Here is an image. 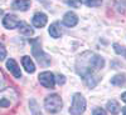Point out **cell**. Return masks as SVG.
<instances>
[{
	"label": "cell",
	"instance_id": "1",
	"mask_svg": "<svg viewBox=\"0 0 126 115\" xmlns=\"http://www.w3.org/2000/svg\"><path fill=\"white\" fill-rule=\"evenodd\" d=\"M105 66V60L101 55L93 51H85L76 60V71L85 80L87 86L93 88L98 84L97 73Z\"/></svg>",
	"mask_w": 126,
	"mask_h": 115
},
{
	"label": "cell",
	"instance_id": "2",
	"mask_svg": "<svg viewBox=\"0 0 126 115\" xmlns=\"http://www.w3.org/2000/svg\"><path fill=\"white\" fill-rule=\"evenodd\" d=\"M19 100L18 93L13 88H6L0 91V108H13Z\"/></svg>",
	"mask_w": 126,
	"mask_h": 115
},
{
	"label": "cell",
	"instance_id": "3",
	"mask_svg": "<svg viewBox=\"0 0 126 115\" xmlns=\"http://www.w3.org/2000/svg\"><path fill=\"white\" fill-rule=\"evenodd\" d=\"M32 44V53H33V56L37 59V61L42 66H48L50 64V58L48 54H46L43 49H42V44L39 39H33L30 41Z\"/></svg>",
	"mask_w": 126,
	"mask_h": 115
},
{
	"label": "cell",
	"instance_id": "4",
	"mask_svg": "<svg viewBox=\"0 0 126 115\" xmlns=\"http://www.w3.org/2000/svg\"><path fill=\"white\" fill-rule=\"evenodd\" d=\"M62 99L58 94H50L44 99V108L50 114H57L62 110Z\"/></svg>",
	"mask_w": 126,
	"mask_h": 115
},
{
	"label": "cell",
	"instance_id": "5",
	"mask_svg": "<svg viewBox=\"0 0 126 115\" xmlns=\"http://www.w3.org/2000/svg\"><path fill=\"white\" fill-rule=\"evenodd\" d=\"M86 110V99L81 93H76L72 98V105L69 108L71 115H82Z\"/></svg>",
	"mask_w": 126,
	"mask_h": 115
},
{
	"label": "cell",
	"instance_id": "6",
	"mask_svg": "<svg viewBox=\"0 0 126 115\" xmlns=\"http://www.w3.org/2000/svg\"><path fill=\"white\" fill-rule=\"evenodd\" d=\"M39 83L47 89H53L56 85V76L50 71H43L39 74Z\"/></svg>",
	"mask_w": 126,
	"mask_h": 115
},
{
	"label": "cell",
	"instance_id": "7",
	"mask_svg": "<svg viewBox=\"0 0 126 115\" xmlns=\"http://www.w3.org/2000/svg\"><path fill=\"white\" fill-rule=\"evenodd\" d=\"M3 24L6 29H15L19 26L20 24V20L18 19L16 15H13V14H8L5 15V18L3 19Z\"/></svg>",
	"mask_w": 126,
	"mask_h": 115
},
{
	"label": "cell",
	"instance_id": "8",
	"mask_svg": "<svg viewBox=\"0 0 126 115\" xmlns=\"http://www.w3.org/2000/svg\"><path fill=\"white\" fill-rule=\"evenodd\" d=\"M62 23H63V25H64V26L73 28V26H76L77 23H78V16L73 11H67L64 14V16H63Z\"/></svg>",
	"mask_w": 126,
	"mask_h": 115
},
{
	"label": "cell",
	"instance_id": "9",
	"mask_svg": "<svg viewBox=\"0 0 126 115\" xmlns=\"http://www.w3.org/2000/svg\"><path fill=\"white\" fill-rule=\"evenodd\" d=\"M6 68L14 75V78H16V79L22 78V71H20V68H19V65L16 64V61L14 59H8L6 60Z\"/></svg>",
	"mask_w": 126,
	"mask_h": 115
},
{
	"label": "cell",
	"instance_id": "10",
	"mask_svg": "<svg viewBox=\"0 0 126 115\" xmlns=\"http://www.w3.org/2000/svg\"><path fill=\"white\" fill-rule=\"evenodd\" d=\"M33 25L35 26V28H43V26H46V24H47V21H48V18H47V15L44 14V13H37V14H34V16H33Z\"/></svg>",
	"mask_w": 126,
	"mask_h": 115
},
{
	"label": "cell",
	"instance_id": "11",
	"mask_svg": "<svg viewBox=\"0 0 126 115\" xmlns=\"http://www.w3.org/2000/svg\"><path fill=\"white\" fill-rule=\"evenodd\" d=\"M12 8L14 10H20V11H25L30 8V0H15L12 4Z\"/></svg>",
	"mask_w": 126,
	"mask_h": 115
},
{
	"label": "cell",
	"instance_id": "12",
	"mask_svg": "<svg viewBox=\"0 0 126 115\" xmlns=\"http://www.w3.org/2000/svg\"><path fill=\"white\" fill-rule=\"evenodd\" d=\"M48 33H49V35L52 36V38H54V39H58V38H61V35H62V29H61V25H59V23H53L50 26H49V29H48Z\"/></svg>",
	"mask_w": 126,
	"mask_h": 115
},
{
	"label": "cell",
	"instance_id": "13",
	"mask_svg": "<svg viewBox=\"0 0 126 115\" xmlns=\"http://www.w3.org/2000/svg\"><path fill=\"white\" fill-rule=\"evenodd\" d=\"M22 64H23V68L25 69L27 73H29V74H32V73H34L35 71V66H34V63L33 60H32L29 56H23L22 59Z\"/></svg>",
	"mask_w": 126,
	"mask_h": 115
},
{
	"label": "cell",
	"instance_id": "14",
	"mask_svg": "<svg viewBox=\"0 0 126 115\" xmlns=\"http://www.w3.org/2000/svg\"><path fill=\"white\" fill-rule=\"evenodd\" d=\"M106 108H107V110H109L111 114H113V115L119 114V113H120V110H121L120 104H119L116 100H109V101H107Z\"/></svg>",
	"mask_w": 126,
	"mask_h": 115
},
{
	"label": "cell",
	"instance_id": "15",
	"mask_svg": "<svg viewBox=\"0 0 126 115\" xmlns=\"http://www.w3.org/2000/svg\"><path fill=\"white\" fill-rule=\"evenodd\" d=\"M19 31H20V34H23V35H25V36H32L34 34V30L32 29L27 23H23V21H20V24H19Z\"/></svg>",
	"mask_w": 126,
	"mask_h": 115
},
{
	"label": "cell",
	"instance_id": "16",
	"mask_svg": "<svg viewBox=\"0 0 126 115\" xmlns=\"http://www.w3.org/2000/svg\"><path fill=\"white\" fill-rule=\"evenodd\" d=\"M125 83H126V75L125 74H117L111 79V84L116 85V86H120V85L125 84Z\"/></svg>",
	"mask_w": 126,
	"mask_h": 115
},
{
	"label": "cell",
	"instance_id": "17",
	"mask_svg": "<svg viewBox=\"0 0 126 115\" xmlns=\"http://www.w3.org/2000/svg\"><path fill=\"white\" fill-rule=\"evenodd\" d=\"M79 1L90 8H97V6H101L102 4V0H79Z\"/></svg>",
	"mask_w": 126,
	"mask_h": 115
},
{
	"label": "cell",
	"instance_id": "18",
	"mask_svg": "<svg viewBox=\"0 0 126 115\" xmlns=\"http://www.w3.org/2000/svg\"><path fill=\"white\" fill-rule=\"evenodd\" d=\"M113 50L116 51V54H119V55L126 58V48H125V46H122V45H120V44H117V43H115V44H113Z\"/></svg>",
	"mask_w": 126,
	"mask_h": 115
},
{
	"label": "cell",
	"instance_id": "19",
	"mask_svg": "<svg viewBox=\"0 0 126 115\" xmlns=\"http://www.w3.org/2000/svg\"><path fill=\"white\" fill-rule=\"evenodd\" d=\"M64 3L67 5H69L71 8H79L81 6V1H79V0H64Z\"/></svg>",
	"mask_w": 126,
	"mask_h": 115
},
{
	"label": "cell",
	"instance_id": "20",
	"mask_svg": "<svg viewBox=\"0 0 126 115\" xmlns=\"http://www.w3.org/2000/svg\"><path fill=\"white\" fill-rule=\"evenodd\" d=\"M6 58V49L4 48V45L0 43V61L4 60Z\"/></svg>",
	"mask_w": 126,
	"mask_h": 115
},
{
	"label": "cell",
	"instance_id": "21",
	"mask_svg": "<svg viewBox=\"0 0 126 115\" xmlns=\"http://www.w3.org/2000/svg\"><path fill=\"white\" fill-rule=\"evenodd\" d=\"M56 81L58 83L59 85H63L66 83V78H64V75H62V74H58L57 76H56Z\"/></svg>",
	"mask_w": 126,
	"mask_h": 115
},
{
	"label": "cell",
	"instance_id": "22",
	"mask_svg": "<svg viewBox=\"0 0 126 115\" xmlns=\"http://www.w3.org/2000/svg\"><path fill=\"white\" fill-rule=\"evenodd\" d=\"M92 115H107V114H106V111H105L103 109H101V108H96V109H93Z\"/></svg>",
	"mask_w": 126,
	"mask_h": 115
},
{
	"label": "cell",
	"instance_id": "23",
	"mask_svg": "<svg viewBox=\"0 0 126 115\" xmlns=\"http://www.w3.org/2000/svg\"><path fill=\"white\" fill-rule=\"evenodd\" d=\"M4 84V75H3V71L0 70V86Z\"/></svg>",
	"mask_w": 126,
	"mask_h": 115
},
{
	"label": "cell",
	"instance_id": "24",
	"mask_svg": "<svg viewBox=\"0 0 126 115\" xmlns=\"http://www.w3.org/2000/svg\"><path fill=\"white\" fill-rule=\"evenodd\" d=\"M121 99H122V101H124V103H126V91L121 95Z\"/></svg>",
	"mask_w": 126,
	"mask_h": 115
},
{
	"label": "cell",
	"instance_id": "25",
	"mask_svg": "<svg viewBox=\"0 0 126 115\" xmlns=\"http://www.w3.org/2000/svg\"><path fill=\"white\" fill-rule=\"evenodd\" d=\"M122 114H124V115H126V108H124V109H122Z\"/></svg>",
	"mask_w": 126,
	"mask_h": 115
},
{
	"label": "cell",
	"instance_id": "26",
	"mask_svg": "<svg viewBox=\"0 0 126 115\" xmlns=\"http://www.w3.org/2000/svg\"><path fill=\"white\" fill-rule=\"evenodd\" d=\"M1 15H3V10L0 9V18H1Z\"/></svg>",
	"mask_w": 126,
	"mask_h": 115
},
{
	"label": "cell",
	"instance_id": "27",
	"mask_svg": "<svg viewBox=\"0 0 126 115\" xmlns=\"http://www.w3.org/2000/svg\"><path fill=\"white\" fill-rule=\"evenodd\" d=\"M42 1H43V0H42Z\"/></svg>",
	"mask_w": 126,
	"mask_h": 115
}]
</instances>
